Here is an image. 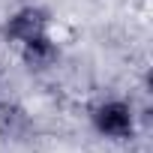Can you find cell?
<instances>
[{"mask_svg":"<svg viewBox=\"0 0 153 153\" xmlns=\"http://www.w3.org/2000/svg\"><path fill=\"white\" fill-rule=\"evenodd\" d=\"M51 27V12L45 6H36V3H27V6H18L15 12H9L0 24V36L9 45H21L39 33H48Z\"/></svg>","mask_w":153,"mask_h":153,"instance_id":"obj_2","label":"cell"},{"mask_svg":"<svg viewBox=\"0 0 153 153\" xmlns=\"http://www.w3.org/2000/svg\"><path fill=\"white\" fill-rule=\"evenodd\" d=\"M90 123H93V132L99 138H108V141H132L135 129H138L132 102L120 99V96L96 102L90 108Z\"/></svg>","mask_w":153,"mask_h":153,"instance_id":"obj_1","label":"cell"},{"mask_svg":"<svg viewBox=\"0 0 153 153\" xmlns=\"http://www.w3.org/2000/svg\"><path fill=\"white\" fill-rule=\"evenodd\" d=\"M18 57H21L27 72H48L60 60V45L51 33H39V36L18 45Z\"/></svg>","mask_w":153,"mask_h":153,"instance_id":"obj_3","label":"cell"}]
</instances>
